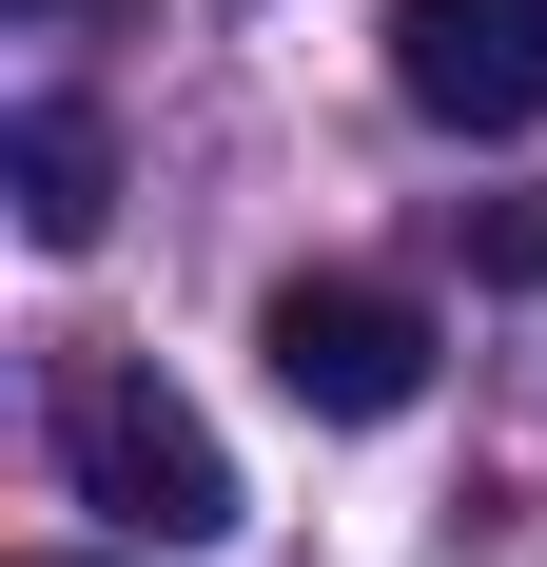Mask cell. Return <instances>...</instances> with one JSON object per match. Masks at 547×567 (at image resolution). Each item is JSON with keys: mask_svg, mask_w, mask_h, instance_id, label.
Wrapping results in <instances>:
<instances>
[{"mask_svg": "<svg viewBox=\"0 0 547 567\" xmlns=\"http://www.w3.org/2000/svg\"><path fill=\"white\" fill-rule=\"evenodd\" d=\"M59 470H79V509H117L137 548H216L255 489H235V451L196 431V392H157L137 352H79L59 372Z\"/></svg>", "mask_w": 547, "mask_h": 567, "instance_id": "1", "label": "cell"}, {"mask_svg": "<svg viewBox=\"0 0 547 567\" xmlns=\"http://www.w3.org/2000/svg\"><path fill=\"white\" fill-rule=\"evenodd\" d=\"M255 352H274V392L313 411V431H391V411L431 392V313L372 293V275H293L255 313Z\"/></svg>", "mask_w": 547, "mask_h": 567, "instance_id": "2", "label": "cell"}, {"mask_svg": "<svg viewBox=\"0 0 547 567\" xmlns=\"http://www.w3.org/2000/svg\"><path fill=\"white\" fill-rule=\"evenodd\" d=\"M391 99L431 137H528L547 117V0H391Z\"/></svg>", "mask_w": 547, "mask_h": 567, "instance_id": "3", "label": "cell"}, {"mask_svg": "<svg viewBox=\"0 0 547 567\" xmlns=\"http://www.w3.org/2000/svg\"><path fill=\"white\" fill-rule=\"evenodd\" d=\"M0 176H20V235L40 255H99V216H117V137L79 99H20L0 117Z\"/></svg>", "mask_w": 547, "mask_h": 567, "instance_id": "4", "label": "cell"}, {"mask_svg": "<svg viewBox=\"0 0 547 567\" xmlns=\"http://www.w3.org/2000/svg\"><path fill=\"white\" fill-rule=\"evenodd\" d=\"M450 235H469V275H489V293L547 275V196H450Z\"/></svg>", "mask_w": 547, "mask_h": 567, "instance_id": "5", "label": "cell"}, {"mask_svg": "<svg viewBox=\"0 0 547 567\" xmlns=\"http://www.w3.org/2000/svg\"><path fill=\"white\" fill-rule=\"evenodd\" d=\"M40 567H59V548H40Z\"/></svg>", "mask_w": 547, "mask_h": 567, "instance_id": "6", "label": "cell"}]
</instances>
